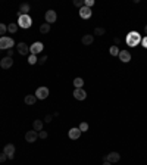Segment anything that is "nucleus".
<instances>
[{
    "label": "nucleus",
    "mask_w": 147,
    "mask_h": 165,
    "mask_svg": "<svg viewBox=\"0 0 147 165\" xmlns=\"http://www.w3.org/2000/svg\"><path fill=\"white\" fill-rule=\"evenodd\" d=\"M125 43H127V46H130V47H135L138 43H141V36H140V33H137V31L128 33V34H127V39H125Z\"/></svg>",
    "instance_id": "f257e3e1"
},
{
    "label": "nucleus",
    "mask_w": 147,
    "mask_h": 165,
    "mask_svg": "<svg viewBox=\"0 0 147 165\" xmlns=\"http://www.w3.org/2000/svg\"><path fill=\"white\" fill-rule=\"evenodd\" d=\"M32 25V19H31V16L29 15H21L19 14V16H18V27L21 28H29Z\"/></svg>",
    "instance_id": "f03ea898"
},
{
    "label": "nucleus",
    "mask_w": 147,
    "mask_h": 165,
    "mask_svg": "<svg viewBox=\"0 0 147 165\" xmlns=\"http://www.w3.org/2000/svg\"><path fill=\"white\" fill-rule=\"evenodd\" d=\"M14 40L11 39V37H0V50H3V49H6V50H9V49H12L14 47Z\"/></svg>",
    "instance_id": "7ed1b4c3"
},
{
    "label": "nucleus",
    "mask_w": 147,
    "mask_h": 165,
    "mask_svg": "<svg viewBox=\"0 0 147 165\" xmlns=\"http://www.w3.org/2000/svg\"><path fill=\"white\" fill-rule=\"evenodd\" d=\"M43 49H44V46H43V43L41 41H35V43H32L31 46H29V53L31 55H38L43 52Z\"/></svg>",
    "instance_id": "20e7f679"
},
{
    "label": "nucleus",
    "mask_w": 147,
    "mask_h": 165,
    "mask_svg": "<svg viewBox=\"0 0 147 165\" xmlns=\"http://www.w3.org/2000/svg\"><path fill=\"white\" fill-rule=\"evenodd\" d=\"M34 95H35V97H37L38 100H44V99L49 97V89H47V87H38Z\"/></svg>",
    "instance_id": "39448f33"
},
{
    "label": "nucleus",
    "mask_w": 147,
    "mask_h": 165,
    "mask_svg": "<svg viewBox=\"0 0 147 165\" xmlns=\"http://www.w3.org/2000/svg\"><path fill=\"white\" fill-rule=\"evenodd\" d=\"M103 159L107 161V162H110V164H115V162H118L121 159V155L118 152H110V153H107V155L103 156Z\"/></svg>",
    "instance_id": "423d86ee"
},
{
    "label": "nucleus",
    "mask_w": 147,
    "mask_h": 165,
    "mask_svg": "<svg viewBox=\"0 0 147 165\" xmlns=\"http://www.w3.org/2000/svg\"><path fill=\"white\" fill-rule=\"evenodd\" d=\"M3 152L8 155V159H14V158H15V145H12V143H8V145L5 146Z\"/></svg>",
    "instance_id": "0eeeda50"
},
{
    "label": "nucleus",
    "mask_w": 147,
    "mask_h": 165,
    "mask_svg": "<svg viewBox=\"0 0 147 165\" xmlns=\"http://www.w3.org/2000/svg\"><path fill=\"white\" fill-rule=\"evenodd\" d=\"M12 65H14V59H12V58H9V56H5V58L0 61V67H2L3 69L12 68Z\"/></svg>",
    "instance_id": "6e6552de"
},
{
    "label": "nucleus",
    "mask_w": 147,
    "mask_h": 165,
    "mask_svg": "<svg viewBox=\"0 0 147 165\" xmlns=\"http://www.w3.org/2000/svg\"><path fill=\"white\" fill-rule=\"evenodd\" d=\"M44 18H46V24H53V22H56V19H57V15H56L54 11L50 9V11H47V12H46Z\"/></svg>",
    "instance_id": "1a4fd4ad"
},
{
    "label": "nucleus",
    "mask_w": 147,
    "mask_h": 165,
    "mask_svg": "<svg viewBox=\"0 0 147 165\" xmlns=\"http://www.w3.org/2000/svg\"><path fill=\"white\" fill-rule=\"evenodd\" d=\"M37 139H38V133H37L35 130H29V131H27L25 140H27L28 143H34V142H37Z\"/></svg>",
    "instance_id": "9d476101"
},
{
    "label": "nucleus",
    "mask_w": 147,
    "mask_h": 165,
    "mask_svg": "<svg viewBox=\"0 0 147 165\" xmlns=\"http://www.w3.org/2000/svg\"><path fill=\"white\" fill-rule=\"evenodd\" d=\"M91 15H93V11L87 6H82L80 9V16L82 19H88V18H91Z\"/></svg>",
    "instance_id": "9b49d317"
},
{
    "label": "nucleus",
    "mask_w": 147,
    "mask_h": 165,
    "mask_svg": "<svg viewBox=\"0 0 147 165\" xmlns=\"http://www.w3.org/2000/svg\"><path fill=\"white\" fill-rule=\"evenodd\" d=\"M16 49H18V53L19 55H27L29 53V46H27V43H18L16 44Z\"/></svg>",
    "instance_id": "f8f14e48"
},
{
    "label": "nucleus",
    "mask_w": 147,
    "mask_h": 165,
    "mask_svg": "<svg viewBox=\"0 0 147 165\" xmlns=\"http://www.w3.org/2000/svg\"><path fill=\"white\" fill-rule=\"evenodd\" d=\"M74 97H75L77 100H85L87 93H85L84 89H74Z\"/></svg>",
    "instance_id": "ddd939ff"
},
{
    "label": "nucleus",
    "mask_w": 147,
    "mask_h": 165,
    "mask_svg": "<svg viewBox=\"0 0 147 165\" xmlns=\"http://www.w3.org/2000/svg\"><path fill=\"white\" fill-rule=\"evenodd\" d=\"M68 136H69L71 140H77V139L81 137V130L78 128V127H74V128H71V130H69Z\"/></svg>",
    "instance_id": "4468645a"
},
{
    "label": "nucleus",
    "mask_w": 147,
    "mask_h": 165,
    "mask_svg": "<svg viewBox=\"0 0 147 165\" xmlns=\"http://www.w3.org/2000/svg\"><path fill=\"white\" fill-rule=\"evenodd\" d=\"M118 58L121 59V62H124V64H127V62H130L131 61V53L128 52V50H121Z\"/></svg>",
    "instance_id": "2eb2a0df"
},
{
    "label": "nucleus",
    "mask_w": 147,
    "mask_h": 165,
    "mask_svg": "<svg viewBox=\"0 0 147 165\" xmlns=\"http://www.w3.org/2000/svg\"><path fill=\"white\" fill-rule=\"evenodd\" d=\"M81 41H82V44H85V46H88V44H93L94 36H91V34H85V36L81 39Z\"/></svg>",
    "instance_id": "dca6fc26"
},
{
    "label": "nucleus",
    "mask_w": 147,
    "mask_h": 165,
    "mask_svg": "<svg viewBox=\"0 0 147 165\" xmlns=\"http://www.w3.org/2000/svg\"><path fill=\"white\" fill-rule=\"evenodd\" d=\"M24 102H25L27 105H34V103L37 102V97H35V95H27L25 99H24Z\"/></svg>",
    "instance_id": "f3484780"
},
{
    "label": "nucleus",
    "mask_w": 147,
    "mask_h": 165,
    "mask_svg": "<svg viewBox=\"0 0 147 165\" xmlns=\"http://www.w3.org/2000/svg\"><path fill=\"white\" fill-rule=\"evenodd\" d=\"M32 130H35L37 133H38V131H41V130H43V121H40V120H35V121L32 123Z\"/></svg>",
    "instance_id": "a211bd4d"
},
{
    "label": "nucleus",
    "mask_w": 147,
    "mask_h": 165,
    "mask_svg": "<svg viewBox=\"0 0 147 165\" xmlns=\"http://www.w3.org/2000/svg\"><path fill=\"white\" fill-rule=\"evenodd\" d=\"M19 12H21V15H28V12H29V5L28 3H22L19 6Z\"/></svg>",
    "instance_id": "6ab92c4d"
},
{
    "label": "nucleus",
    "mask_w": 147,
    "mask_h": 165,
    "mask_svg": "<svg viewBox=\"0 0 147 165\" xmlns=\"http://www.w3.org/2000/svg\"><path fill=\"white\" fill-rule=\"evenodd\" d=\"M82 86H84V80H82L81 77H77V78L74 80V87H75V89H82Z\"/></svg>",
    "instance_id": "aec40b11"
},
{
    "label": "nucleus",
    "mask_w": 147,
    "mask_h": 165,
    "mask_svg": "<svg viewBox=\"0 0 147 165\" xmlns=\"http://www.w3.org/2000/svg\"><path fill=\"white\" fill-rule=\"evenodd\" d=\"M50 31V24H43L40 25V33L41 34H47Z\"/></svg>",
    "instance_id": "412c9836"
},
{
    "label": "nucleus",
    "mask_w": 147,
    "mask_h": 165,
    "mask_svg": "<svg viewBox=\"0 0 147 165\" xmlns=\"http://www.w3.org/2000/svg\"><path fill=\"white\" fill-rule=\"evenodd\" d=\"M37 62H38V58H37L35 55H29V56H28V64H29V65H35Z\"/></svg>",
    "instance_id": "4be33fe9"
},
{
    "label": "nucleus",
    "mask_w": 147,
    "mask_h": 165,
    "mask_svg": "<svg viewBox=\"0 0 147 165\" xmlns=\"http://www.w3.org/2000/svg\"><path fill=\"white\" fill-rule=\"evenodd\" d=\"M8 31H9V33H12V34H15V33L18 31V24H15V22L9 24V25H8Z\"/></svg>",
    "instance_id": "5701e85b"
},
{
    "label": "nucleus",
    "mask_w": 147,
    "mask_h": 165,
    "mask_svg": "<svg viewBox=\"0 0 147 165\" xmlns=\"http://www.w3.org/2000/svg\"><path fill=\"white\" fill-rule=\"evenodd\" d=\"M119 47H118V46H112V47H110V55L112 56H118L119 55Z\"/></svg>",
    "instance_id": "b1692460"
},
{
    "label": "nucleus",
    "mask_w": 147,
    "mask_h": 165,
    "mask_svg": "<svg viewBox=\"0 0 147 165\" xmlns=\"http://www.w3.org/2000/svg\"><path fill=\"white\" fill-rule=\"evenodd\" d=\"M105 33H106V30H105V28L96 27V30H94V36H103Z\"/></svg>",
    "instance_id": "393cba45"
},
{
    "label": "nucleus",
    "mask_w": 147,
    "mask_h": 165,
    "mask_svg": "<svg viewBox=\"0 0 147 165\" xmlns=\"http://www.w3.org/2000/svg\"><path fill=\"white\" fill-rule=\"evenodd\" d=\"M78 128L81 130V133H84V131H87V130H88V124L84 121V123H81V124H80V127H78Z\"/></svg>",
    "instance_id": "a878e982"
},
{
    "label": "nucleus",
    "mask_w": 147,
    "mask_h": 165,
    "mask_svg": "<svg viewBox=\"0 0 147 165\" xmlns=\"http://www.w3.org/2000/svg\"><path fill=\"white\" fill-rule=\"evenodd\" d=\"M74 6H77V8H82L84 6V0H74Z\"/></svg>",
    "instance_id": "bb28decb"
},
{
    "label": "nucleus",
    "mask_w": 147,
    "mask_h": 165,
    "mask_svg": "<svg viewBox=\"0 0 147 165\" xmlns=\"http://www.w3.org/2000/svg\"><path fill=\"white\" fill-rule=\"evenodd\" d=\"M6 31H8V27H6L5 24H2V22H0V36H3Z\"/></svg>",
    "instance_id": "cd10ccee"
},
{
    "label": "nucleus",
    "mask_w": 147,
    "mask_h": 165,
    "mask_svg": "<svg viewBox=\"0 0 147 165\" xmlns=\"http://www.w3.org/2000/svg\"><path fill=\"white\" fill-rule=\"evenodd\" d=\"M94 5V0H84V6H87V8H90L91 9V6Z\"/></svg>",
    "instance_id": "c85d7f7f"
},
{
    "label": "nucleus",
    "mask_w": 147,
    "mask_h": 165,
    "mask_svg": "<svg viewBox=\"0 0 147 165\" xmlns=\"http://www.w3.org/2000/svg\"><path fill=\"white\" fill-rule=\"evenodd\" d=\"M38 139H47V131H44V130L38 131Z\"/></svg>",
    "instance_id": "c756f323"
},
{
    "label": "nucleus",
    "mask_w": 147,
    "mask_h": 165,
    "mask_svg": "<svg viewBox=\"0 0 147 165\" xmlns=\"http://www.w3.org/2000/svg\"><path fill=\"white\" fill-rule=\"evenodd\" d=\"M46 61H47V56H41V58H38V65H44Z\"/></svg>",
    "instance_id": "7c9ffc66"
},
{
    "label": "nucleus",
    "mask_w": 147,
    "mask_h": 165,
    "mask_svg": "<svg viewBox=\"0 0 147 165\" xmlns=\"http://www.w3.org/2000/svg\"><path fill=\"white\" fill-rule=\"evenodd\" d=\"M6 159H8V155H6L5 152H3V153H0V162H5Z\"/></svg>",
    "instance_id": "2f4dec72"
},
{
    "label": "nucleus",
    "mask_w": 147,
    "mask_h": 165,
    "mask_svg": "<svg viewBox=\"0 0 147 165\" xmlns=\"http://www.w3.org/2000/svg\"><path fill=\"white\" fill-rule=\"evenodd\" d=\"M52 120H53V117H52V115H47V117L44 118V123H52Z\"/></svg>",
    "instance_id": "473e14b6"
},
{
    "label": "nucleus",
    "mask_w": 147,
    "mask_h": 165,
    "mask_svg": "<svg viewBox=\"0 0 147 165\" xmlns=\"http://www.w3.org/2000/svg\"><path fill=\"white\" fill-rule=\"evenodd\" d=\"M141 44H143V47H144V49H147V36L143 39V40H141Z\"/></svg>",
    "instance_id": "72a5a7b5"
},
{
    "label": "nucleus",
    "mask_w": 147,
    "mask_h": 165,
    "mask_svg": "<svg viewBox=\"0 0 147 165\" xmlns=\"http://www.w3.org/2000/svg\"><path fill=\"white\" fill-rule=\"evenodd\" d=\"M12 55H14V50H12V49H9V50H8V56H9V58H12Z\"/></svg>",
    "instance_id": "f704fd0d"
},
{
    "label": "nucleus",
    "mask_w": 147,
    "mask_h": 165,
    "mask_svg": "<svg viewBox=\"0 0 147 165\" xmlns=\"http://www.w3.org/2000/svg\"><path fill=\"white\" fill-rule=\"evenodd\" d=\"M113 41H115V44H119V43H121V39H118V37H115V40H113Z\"/></svg>",
    "instance_id": "c9c22d12"
},
{
    "label": "nucleus",
    "mask_w": 147,
    "mask_h": 165,
    "mask_svg": "<svg viewBox=\"0 0 147 165\" xmlns=\"http://www.w3.org/2000/svg\"><path fill=\"white\" fill-rule=\"evenodd\" d=\"M103 165H110V162H107V161H105V162H103Z\"/></svg>",
    "instance_id": "e433bc0d"
},
{
    "label": "nucleus",
    "mask_w": 147,
    "mask_h": 165,
    "mask_svg": "<svg viewBox=\"0 0 147 165\" xmlns=\"http://www.w3.org/2000/svg\"><path fill=\"white\" fill-rule=\"evenodd\" d=\"M144 31H146V34H147V25H146V27H144Z\"/></svg>",
    "instance_id": "4c0bfd02"
}]
</instances>
